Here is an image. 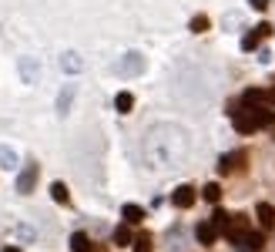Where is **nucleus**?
<instances>
[{"mask_svg":"<svg viewBox=\"0 0 275 252\" xmlns=\"http://www.w3.org/2000/svg\"><path fill=\"white\" fill-rule=\"evenodd\" d=\"M255 31L262 34V41H265V37H272V24H259V27H255Z\"/></svg>","mask_w":275,"mask_h":252,"instance_id":"nucleus-26","label":"nucleus"},{"mask_svg":"<svg viewBox=\"0 0 275 252\" xmlns=\"http://www.w3.org/2000/svg\"><path fill=\"white\" fill-rule=\"evenodd\" d=\"M211 222H215V225H218L222 229V232H225V229H228V222H232V215H225V212H215V215H211Z\"/></svg>","mask_w":275,"mask_h":252,"instance_id":"nucleus-25","label":"nucleus"},{"mask_svg":"<svg viewBox=\"0 0 275 252\" xmlns=\"http://www.w3.org/2000/svg\"><path fill=\"white\" fill-rule=\"evenodd\" d=\"M114 242H118V245H131V242H134L131 229L128 225H118V229H114Z\"/></svg>","mask_w":275,"mask_h":252,"instance_id":"nucleus-21","label":"nucleus"},{"mask_svg":"<svg viewBox=\"0 0 275 252\" xmlns=\"http://www.w3.org/2000/svg\"><path fill=\"white\" fill-rule=\"evenodd\" d=\"M259 222H262V229H272L275 225V209L268 202H259Z\"/></svg>","mask_w":275,"mask_h":252,"instance_id":"nucleus-16","label":"nucleus"},{"mask_svg":"<svg viewBox=\"0 0 275 252\" xmlns=\"http://www.w3.org/2000/svg\"><path fill=\"white\" fill-rule=\"evenodd\" d=\"M0 168H17V152L7 145H0Z\"/></svg>","mask_w":275,"mask_h":252,"instance_id":"nucleus-18","label":"nucleus"},{"mask_svg":"<svg viewBox=\"0 0 275 252\" xmlns=\"http://www.w3.org/2000/svg\"><path fill=\"white\" fill-rule=\"evenodd\" d=\"M4 252H20V249H17V245H7V249H4Z\"/></svg>","mask_w":275,"mask_h":252,"instance_id":"nucleus-28","label":"nucleus"},{"mask_svg":"<svg viewBox=\"0 0 275 252\" xmlns=\"http://www.w3.org/2000/svg\"><path fill=\"white\" fill-rule=\"evenodd\" d=\"M245 162V155L242 152H235V155H225V158H222V162H218V171H222V175H228V171H235V168H238V165H242Z\"/></svg>","mask_w":275,"mask_h":252,"instance_id":"nucleus-11","label":"nucleus"},{"mask_svg":"<svg viewBox=\"0 0 275 252\" xmlns=\"http://www.w3.org/2000/svg\"><path fill=\"white\" fill-rule=\"evenodd\" d=\"M71 249L74 252H94V242H91L84 232H74V236H71Z\"/></svg>","mask_w":275,"mask_h":252,"instance_id":"nucleus-14","label":"nucleus"},{"mask_svg":"<svg viewBox=\"0 0 275 252\" xmlns=\"http://www.w3.org/2000/svg\"><path fill=\"white\" fill-rule=\"evenodd\" d=\"M218 232H222V229L215 225V222H202V225L195 229V236H198V242H202V245H211L215 239H218Z\"/></svg>","mask_w":275,"mask_h":252,"instance_id":"nucleus-7","label":"nucleus"},{"mask_svg":"<svg viewBox=\"0 0 275 252\" xmlns=\"http://www.w3.org/2000/svg\"><path fill=\"white\" fill-rule=\"evenodd\" d=\"M232 124H235V131H242V135H252V131H259V118H255V108H245V111H232Z\"/></svg>","mask_w":275,"mask_h":252,"instance_id":"nucleus-2","label":"nucleus"},{"mask_svg":"<svg viewBox=\"0 0 275 252\" xmlns=\"http://www.w3.org/2000/svg\"><path fill=\"white\" fill-rule=\"evenodd\" d=\"M114 108H118L121 114H128L131 108H134V94H131V91H121V94L114 98Z\"/></svg>","mask_w":275,"mask_h":252,"instance_id":"nucleus-17","label":"nucleus"},{"mask_svg":"<svg viewBox=\"0 0 275 252\" xmlns=\"http://www.w3.org/2000/svg\"><path fill=\"white\" fill-rule=\"evenodd\" d=\"M121 215H124V222H128V225H138V222H145V209H141V205H134V202L124 205Z\"/></svg>","mask_w":275,"mask_h":252,"instance_id":"nucleus-10","label":"nucleus"},{"mask_svg":"<svg viewBox=\"0 0 275 252\" xmlns=\"http://www.w3.org/2000/svg\"><path fill=\"white\" fill-rule=\"evenodd\" d=\"M37 71H41V67H37V61H34V57H20V78H24L27 84L37 81Z\"/></svg>","mask_w":275,"mask_h":252,"instance_id":"nucleus-9","label":"nucleus"},{"mask_svg":"<svg viewBox=\"0 0 275 252\" xmlns=\"http://www.w3.org/2000/svg\"><path fill=\"white\" fill-rule=\"evenodd\" d=\"M50 198H54L57 205H67V202H71V192H67L64 182H54V185H50Z\"/></svg>","mask_w":275,"mask_h":252,"instance_id":"nucleus-15","label":"nucleus"},{"mask_svg":"<svg viewBox=\"0 0 275 252\" xmlns=\"http://www.w3.org/2000/svg\"><path fill=\"white\" fill-rule=\"evenodd\" d=\"M238 245H242V252H262V245H265V239H262L259 232H249V236H245V239H242V242H238Z\"/></svg>","mask_w":275,"mask_h":252,"instance_id":"nucleus-12","label":"nucleus"},{"mask_svg":"<svg viewBox=\"0 0 275 252\" xmlns=\"http://www.w3.org/2000/svg\"><path fill=\"white\" fill-rule=\"evenodd\" d=\"M245 236H249V222H245V215H235V219L228 222V229H225V239L228 242H242Z\"/></svg>","mask_w":275,"mask_h":252,"instance_id":"nucleus-5","label":"nucleus"},{"mask_svg":"<svg viewBox=\"0 0 275 252\" xmlns=\"http://www.w3.org/2000/svg\"><path fill=\"white\" fill-rule=\"evenodd\" d=\"M37 165H27L24 171H20V175H17V192H20V195H31L34 192V185H37Z\"/></svg>","mask_w":275,"mask_h":252,"instance_id":"nucleus-4","label":"nucleus"},{"mask_svg":"<svg viewBox=\"0 0 275 252\" xmlns=\"http://www.w3.org/2000/svg\"><path fill=\"white\" fill-rule=\"evenodd\" d=\"M202 195H205V202H218V198H222V185H218V182H208Z\"/></svg>","mask_w":275,"mask_h":252,"instance_id":"nucleus-22","label":"nucleus"},{"mask_svg":"<svg viewBox=\"0 0 275 252\" xmlns=\"http://www.w3.org/2000/svg\"><path fill=\"white\" fill-rule=\"evenodd\" d=\"M61 71H67V74H81V71H84L81 54H77V51H67V54L61 57Z\"/></svg>","mask_w":275,"mask_h":252,"instance_id":"nucleus-8","label":"nucleus"},{"mask_svg":"<svg viewBox=\"0 0 275 252\" xmlns=\"http://www.w3.org/2000/svg\"><path fill=\"white\" fill-rule=\"evenodd\" d=\"M74 84H67L64 91H61V94H57V114H67V108H71V101H74Z\"/></svg>","mask_w":275,"mask_h":252,"instance_id":"nucleus-13","label":"nucleus"},{"mask_svg":"<svg viewBox=\"0 0 275 252\" xmlns=\"http://www.w3.org/2000/svg\"><path fill=\"white\" fill-rule=\"evenodd\" d=\"M195 198H198V195H195L191 185H178V188H175V195H171V202H175V209H191Z\"/></svg>","mask_w":275,"mask_h":252,"instance_id":"nucleus-6","label":"nucleus"},{"mask_svg":"<svg viewBox=\"0 0 275 252\" xmlns=\"http://www.w3.org/2000/svg\"><path fill=\"white\" fill-rule=\"evenodd\" d=\"M118 74H124V78H134V74L145 71V57L138 54V51H131V54H124V61H118V67H114Z\"/></svg>","mask_w":275,"mask_h":252,"instance_id":"nucleus-3","label":"nucleus"},{"mask_svg":"<svg viewBox=\"0 0 275 252\" xmlns=\"http://www.w3.org/2000/svg\"><path fill=\"white\" fill-rule=\"evenodd\" d=\"M188 145H185V135L171 124H158V128L148 131L145 138V162L151 168H171L185 158Z\"/></svg>","mask_w":275,"mask_h":252,"instance_id":"nucleus-1","label":"nucleus"},{"mask_svg":"<svg viewBox=\"0 0 275 252\" xmlns=\"http://www.w3.org/2000/svg\"><path fill=\"white\" fill-rule=\"evenodd\" d=\"M188 27H191V34H205V31L211 27V20H208L205 14H195V17H191V24H188Z\"/></svg>","mask_w":275,"mask_h":252,"instance_id":"nucleus-20","label":"nucleus"},{"mask_svg":"<svg viewBox=\"0 0 275 252\" xmlns=\"http://www.w3.org/2000/svg\"><path fill=\"white\" fill-rule=\"evenodd\" d=\"M134 252H151V236H148V232L134 239Z\"/></svg>","mask_w":275,"mask_h":252,"instance_id":"nucleus-24","label":"nucleus"},{"mask_svg":"<svg viewBox=\"0 0 275 252\" xmlns=\"http://www.w3.org/2000/svg\"><path fill=\"white\" fill-rule=\"evenodd\" d=\"M259 41H262V34L259 31H249L242 37V51H255V47H259Z\"/></svg>","mask_w":275,"mask_h":252,"instance_id":"nucleus-23","label":"nucleus"},{"mask_svg":"<svg viewBox=\"0 0 275 252\" xmlns=\"http://www.w3.org/2000/svg\"><path fill=\"white\" fill-rule=\"evenodd\" d=\"M262 101H265V91H255V88H252V91H245V94H242V105H245V108H259Z\"/></svg>","mask_w":275,"mask_h":252,"instance_id":"nucleus-19","label":"nucleus"},{"mask_svg":"<svg viewBox=\"0 0 275 252\" xmlns=\"http://www.w3.org/2000/svg\"><path fill=\"white\" fill-rule=\"evenodd\" d=\"M249 4H252L255 10H265V7H268V0H249Z\"/></svg>","mask_w":275,"mask_h":252,"instance_id":"nucleus-27","label":"nucleus"}]
</instances>
